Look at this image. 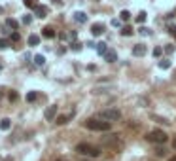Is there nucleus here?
<instances>
[{
  "label": "nucleus",
  "instance_id": "obj_1",
  "mask_svg": "<svg viewBox=\"0 0 176 161\" xmlns=\"http://www.w3.org/2000/svg\"><path fill=\"white\" fill-rule=\"evenodd\" d=\"M76 152L80 155H85V157H98L101 155V148H97L93 144H87V142H82L76 146Z\"/></svg>",
  "mask_w": 176,
  "mask_h": 161
},
{
  "label": "nucleus",
  "instance_id": "obj_2",
  "mask_svg": "<svg viewBox=\"0 0 176 161\" xmlns=\"http://www.w3.org/2000/svg\"><path fill=\"white\" fill-rule=\"evenodd\" d=\"M85 127L91 129V131H110V121L98 120V117H89L85 121Z\"/></svg>",
  "mask_w": 176,
  "mask_h": 161
},
{
  "label": "nucleus",
  "instance_id": "obj_3",
  "mask_svg": "<svg viewBox=\"0 0 176 161\" xmlns=\"http://www.w3.org/2000/svg\"><path fill=\"white\" fill-rule=\"evenodd\" d=\"M146 140L148 142H155V144H165L169 140V136H167V133H163V131H159V129H155V131H150L148 135H146Z\"/></svg>",
  "mask_w": 176,
  "mask_h": 161
},
{
  "label": "nucleus",
  "instance_id": "obj_4",
  "mask_svg": "<svg viewBox=\"0 0 176 161\" xmlns=\"http://www.w3.org/2000/svg\"><path fill=\"white\" fill-rule=\"evenodd\" d=\"M98 117L112 123V121H119V120H121V112L116 110V108H108V110H102L101 114H98Z\"/></svg>",
  "mask_w": 176,
  "mask_h": 161
},
{
  "label": "nucleus",
  "instance_id": "obj_5",
  "mask_svg": "<svg viewBox=\"0 0 176 161\" xmlns=\"http://www.w3.org/2000/svg\"><path fill=\"white\" fill-rule=\"evenodd\" d=\"M102 144H104L106 148H110V150H121V146H123L121 138H119L117 135H108V136H104V138H102Z\"/></svg>",
  "mask_w": 176,
  "mask_h": 161
},
{
  "label": "nucleus",
  "instance_id": "obj_6",
  "mask_svg": "<svg viewBox=\"0 0 176 161\" xmlns=\"http://www.w3.org/2000/svg\"><path fill=\"white\" fill-rule=\"evenodd\" d=\"M55 116H57V106H55V104H51L49 108H48L46 112H44V117H46L48 121H53V120H55Z\"/></svg>",
  "mask_w": 176,
  "mask_h": 161
},
{
  "label": "nucleus",
  "instance_id": "obj_7",
  "mask_svg": "<svg viewBox=\"0 0 176 161\" xmlns=\"http://www.w3.org/2000/svg\"><path fill=\"white\" fill-rule=\"evenodd\" d=\"M104 32V23H95L93 27H91V34L93 36H101Z\"/></svg>",
  "mask_w": 176,
  "mask_h": 161
},
{
  "label": "nucleus",
  "instance_id": "obj_8",
  "mask_svg": "<svg viewBox=\"0 0 176 161\" xmlns=\"http://www.w3.org/2000/svg\"><path fill=\"white\" fill-rule=\"evenodd\" d=\"M133 55H135V57L146 55V46H144V44H136V46L133 48Z\"/></svg>",
  "mask_w": 176,
  "mask_h": 161
},
{
  "label": "nucleus",
  "instance_id": "obj_9",
  "mask_svg": "<svg viewBox=\"0 0 176 161\" xmlns=\"http://www.w3.org/2000/svg\"><path fill=\"white\" fill-rule=\"evenodd\" d=\"M34 13H36V17L44 19V17L48 15V8H46V6H36V8H34Z\"/></svg>",
  "mask_w": 176,
  "mask_h": 161
},
{
  "label": "nucleus",
  "instance_id": "obj_10",
  "mask_svg": "<svg viewBox=\"0 0 176 161\" xmlns=\"http://www.w3.org/2000/svg\"><path fill=\"white\" fill-rule=\"evenodd\" d=\"M104 57H106V61H108V63H116V61H117V53H116L114 49H108Z\"/></svg>",
  "mask_w": 176,
  "mask_h": 161
},
{
  "label": "nucleus",
  "instance_id": "obj_11",
  "mask_svg": "<svg viewBox=\"0 0 176 161\" xmlns=\"http://www.w3.org/2000/svg\"><path fill=\"white\" fill-rule=\"evenodd\" d=\"M10 127H12V120H10V117H4V120H0V131H8Z\"/></svg>",
  "mask_w": 176,
  "mask_h": 161
},
{
  "label": "nucleus",
  "instance_id": "obj_12",
  "mask_svg": "<svg viewBox=\"0 0 176 161\" xmlns=\"http://www.w3.org/2000/svg\"><path fill=\"white\" fill-rule=\"evenodd\" d=\"M74 21H76V23H85L87 15H85L83 12H76V13H74Z\"/></svg>",
  "mask_w": 176,
  "mask_h": 161
},
{
  "label": "nucleus",
  "instance_id": "obj_13",
  "mask_svg": "<svg viewBox=\"0 0 176 161\" xmlns=\"http://www.w3.org/2000/svg\"><path fill=\"white\" fill-rule=\"evenodd\" d=\"M95 46H97V53H98V55H106L108 48H106L104 42H98V44H95Z\"/></svg>",
  "mask_w": 176,
  "mask_h": 161
},
{
  "label": "nucleus",
  "instance_id": "obj_14",
  "mask_svg": "<svg viewBox=\"0 0 176 161\" xmlns=\"http://www.w3.org/2000/svg\"><path fill=\"white\" fill-rule=\"evenodd\" d=\"M42 36H44V38H55V30H53L51 27H46V29L42 30Z\"/></svg>",
  "mask_w": 176,
  "mask_h": 161
},
{
  "label": "nucleus",
  "instance_id": "obj_15",
  "mask_svg": "<svg viewBox=\"0 0 176 161\" xmlns=\"http://www.w3.org/2000/svg\"><path fill=\"white\" fill-rule=\"evenodd\" d=\"M38 44H40V36L30 34V36H29V46H38Z\"/></svg>",
  "mask_w": 176,
  "mask_h": 161
},
{
  "label": "nucleus",
  "instance_id": "obj_16",
  "mask_svg": "<svg viewBox=\"0 0 176 161\" xmlns=\"http://www.w3.org/2000/svg\"><path fill=\"white\" fill-rule=\"evenodd\" d=\"M36 99H38V93H36V91H30V93H27V101H29V102H34Z\"/></svg>",
  "mask_w": 176,
  "mask_h": 161
},
{
  "label": "nucleus",
  "instance_id": "obj_17",
  "mask_svg": "<svg viewBox=\"0 0 176 161\" xmlns=\"http://www.w3.org/2000/svg\"><path fill=\"white\" fill-rule=\"evenodd\" d=\"M70 117H72V116H59V117H57V123H59V125H64V123L70 120Z\"/></svg>",
  "mask_w": 176,
  "mask_h": 161
},
{
  "label": "nucleus",
  "instance_id": "obj_18",
  "mask_svg": "<svg viewBox=\"0 0 176 161\" xmlns=\"http://www.w3.org/2000/svg\"><path fill=\"white\" fill-rule=\"evenodd\" d=\"M159 68H163V70L170 68V61H159Z\"/></svg>",
  "mask_w": 176,
  "mask_h": 161
},
{
  "label": "nucleus",
  "instance_id": "obj_19",
  "mask_svg": "<svg viewBox=\"0 0 176 161\" xmlns=\"http://www.w3.org/2000/svg\"><path fill=\"white\" fill-rule=\"evenodd\" d=\"M119 17H121V21H129V19H131V13L127 12V10H123V12L119 13Z\"/></svg>",
  "mask_w": 176,
  "mask_h": 161
},
{
  "label": "nucleus",
  "instance_id": "obj_20",
  "mask_svg": "<svg viewBox=\"0 0 176 161\" xmlns=\"http://www.w3.org/2000/svg\"><path fill=\"white\" fill-rule=\"evenodd\" d=\"M34 63L38 64V67H42V64L46 63V59H44V55H36V57H34Z\"/></svg>",
  "mask_w": 176,
  "mask_h": 161
},
{
  "label": "nucleus",
  "instance_id": "obj_21",
  "mask_svg": "<svg viewBox=\"0 0 176 161\" xmlns=\"http://www.w3.org/2000/svg\"><path fill=\"white\" fill-rule=\"evenodd\" d=\"M121 34L123 36H131V34H133V29H131V27H123L121 29Z\"/></svg>",
  "mask_w": 176,
  "mask_h": 161
},
{
  "label": "nucleus",
  "instance_id": "obj_22",
  "mask_svg": "<svg viewBox=\"0 0 176 161\" xmlns=\"http://www.w3.org/2000/svg\"><path fill=\"white\" fill-rule=\"evenodd\" d=\"M136 21H138V23H144V21H146V12H140L136 15Z\"/></svg>",
  "mask_w": 176,
  "mask_h": 161
},
{
  "label": "nucleus",
  "instance_id": "obj_23",
  "mask_svg": "<svg viewBox=\"0 0 176 161\" xmlns=\"http://www.w3.org/2000/svg\"><path fill=\"white\" fill-rule=\"evenodd\" d=\"M6 25H8V27H12V29H17V21H15V19H8V21H6Z\"/></svg>",
  "mask_w": 176,
  "mask_h": 161
},
{
  "label": "nucleus",
  "instance_id": "obj_24",
  "mask_svg": "<svg viewBox=\"0 0 176 161\" xmlns=\"http://www.w3.org/2000/svg\"><path fill=\"white\" fill-rule=\"evenodd\" d=\"M140 32H142L144 36H150V34H151V32H150V29H146V27H142V29H140Z\"/></svg>",
  "mask_w": 176,
  "mask_h": 161
},
{
  "label": "nucleus",
  "instance_id": "obj_25",
  "mask_svg": "<svg viewBox=\"0 0 176 161\" xmlns=\"http://www.w3.org/2000/svg\"><path fill=\"white\" fill-rule=\"evenodd\" d=\"M161 53H163V49L161 48H155V49H153V57H159Z\"/></svg>",
  "mask_w": 176,
  "mask_h": 161
},
{
  "label": "nucleus",
  "instance_id": "obj_26",
  "mask_svg": "<svg viewBox=\"0 0 176 161\" xmlns=\"http://www.w3.org/2000/svg\"><path fill=\"white\" fill-rule=\"evenodd\" d=\"M23 2H25V6L32 8V6H34V2H36V0H23Z\"/></svg>",
  "mask_w": 176,
  "mask_h": 161
},
{
  "label": "nucleus",
  "instance_id": "obj_27",
  "mask_svg": "<svg viewBox=\"0 0 176 161\" xmlns=\"http://www.w3.org/2000/svg\"><path fill=\"white\" fill-rule=\"evenodd\" d=\"M30 21H32L30 15H25V17H23V23H25V25H30Z\"/></svg>",
  "mask_w": 176,
  "mask_h": 161
},
{
  "label": "nucleus",
  "instance_id": "obj_28",
  "mask_svg": "<svg viewBox=\"0 0 176 161\" xmlns=\"http://www.w3.org/2000/svg\"><path fill=\"white\" fill-rule=\"evenodd\" d=\"M8 97H10V101H17V93H15V91H12Z\"/></svg>",
  "mask_w": 176,
  "mask_h": 161
},
{
  "label": "nucleus",
  "instance_id": "obj_29",
  "mask_svg": "<svg viewBox=\"0 0 176 161\" xmlns=\"http://www.w3.org/2000/svg\"><path fill=\"white\" fill-rule=\"evenodd\" d=\"M165 51H167V53H172V51H174V46H165Z\"/></svg>",
  "mask_w": 176,
  "mask_h": 161
},
{
  "label": "nucleus",
  "instance_id": "obj_30",
  "mask_svg": "<svg viewBox=\"0 0 176 161\" xmlns=\"http://www.w3.org/2000/svg\"><path fill=\"white\" fill-rule=\"evenodd\" d=\"M0 48H8V40H0Z\"/></svg>",
  "mask_w": 176,
  "mask_h": 161
},
{
  "label": "nucleus",
  "instance_id": "obj_31",
  "mask_svg": "<svg viewBox=\"0 0 176 161\" xmlns=\"http://www.w3.org/2000/svg\"><path fill=\"white\" fill-rule=\"evenodd\" d=\"M12 40H13V42H17V40H19V34H17V32H13V34H12Z\"/></svg>",
  "mask_w": 176,
  "mask_h": 161
},
{
  "label": "nucleus",
  "instance_id": "obj_32",
  "mask_svg": "<svg viewBox=\"0 0 176 161\" xmlns=\"http://www.w3.org/2000/svg\"><path fill=\"white\" fill-rule=\"evenodd\" d=\"M172 148H174V150H176V136H174V138H172Z\"/></svg>",
  "mask_w": 176,
  "mask_h": 161
},
{
  "label": "nucleus",
  "instance_id": "obj_33",
  "mask_svg": "<svg viewBox=\"0 0 176 161\" xmlns=\"http://www.w3.org/2000/svg\"><path fill=\"white\" fill-rule=\"evenodd\" d=\"M169 161H176V155H174V157H170V159H169Z\"/></svg>",
  "mask_w": 176,
  "mask_h": 161
},
{
  "label": "nucleus",
  "instance_id": "obj_34",
  "mask_svg": "<svg viewBox=\"0 0 176 161\" xmlns=\"http://www.w3.org/2000/svg\"><path fill=\"white\" fill-rule=\"evenodd\" d=\"M57 161H64V159H57Z\"/></svg>",
  "mask_w": 176,
  "mask_h": 161
},
{
  "label": "nucleus",
  "instance_id": "obj_35",
  "mask_svg": "<svg viewBox=\"0 0 176 161\" xmlns=\"http://www.w3.org/2000/svg\"><path fill=\"white\" fill-rule=\"evenodd\" d=\"M0 70H2V64H0Z\"/></svg>",
  "mask_w": 176,
  "mask_h": 161
},
{
  "label": "nucleus",
  "instance_id": "obj_36",
  "mask_svg": "<svg viewBox=\"0 0 176 161\" xmlns=\"http://www.w3.org/2000/svg\"><path fill=\"white\" fill-rule=\"evenodd\" d=\"M174 78H176V72H174Z\"/></svg>",
  "mask_w": 176,
  "mask_h": 161
}]
</instances>
